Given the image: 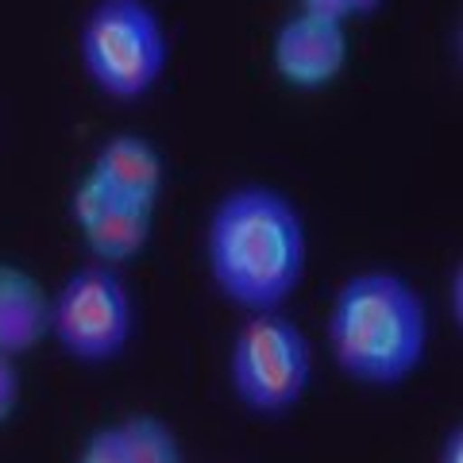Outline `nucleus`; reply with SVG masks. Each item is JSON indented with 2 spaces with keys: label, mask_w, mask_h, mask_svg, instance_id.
I'll return each instance as SVG.
<instances>
[{
  "label": "nucleus",
  "mask_w": 463,
  "mask_h": 463,
  "mask_svg": "<svg viewBox=\"0 0 463 463\" xmlns=\"http://www.w3.org/2000/svg\"><path fill=\"white\" fill-rule=\"evenodd\" d=\"M205 274L224 306L279 313L309 270V228L298 201L279 185L240 182L213 201L201 228Z\"/></svg>",
  "instance_id": "nucleus-1"
},
{
  "label": "nucleus",
  "mask_w": 463,
  "mask_h": 463,
  "mask_svg": "<svg viewBox=\"0 0 463 463\" xmlns=\"http://www.w3.org/2000/svg\"><path fill=\"white\" fill-rule=\"evenodd\" d=\"M429 344V306L402 270H352L328 301V359L359 390H402L421 374Z\"/></svg>",
  "instance_id": "nucleus-2"
},
{
  "label": "nucleus",
  "mask_w": 463,
  "mask_h": 463,
  "mask_svg": "<svg viewBox=\"0 0 463 463\" xmlns=\"http://www.w3.org/2000/svg\"><path fill=\"white\" fill-rule=\"evenodd\" d=\"M170 32L151 0H97L78 27V66L85 81L116 105H136L170 70Z\"/></svg>",
  "instance_id": "nucleus-3"
},
{
  "label": "nucleus",
  "mask_w": 463,
  "mask_h": 463,
  "mask_svg": "<svg viewBox=\"0 0 463 463\" xmlns=\"http://www.w3.org/2000/svg\"><path fill=\"white\" fill-rule=\"evenodd\" d=\"M313 371V344L286 309L248 313L228 340V394L259 421H282L294 413L309 398Z\"/></svg>",
  "instance_id": "nucleus-4"
},
{
  "label": "nucleus",
  "mask_w": 463,
  "mask_h": 463,
  "mask_svg": "<svg viewBox=\"0 0 463 463\" xmlns=\"http://www.w3.org/2000/svg\"><path fill=\"white\" fill-rule=\"evenodd\" d=\"M136 332L139 309L124 270L90 259L51 289V340L74 367L100 371L120 364Z\"/></svg>",
  "instance_id": "nucleus-5"
},
{
  "label": "nucleus",
  "mask_w": 463,
  "mask_h": 463,
  "mask_svg": "<svg viewBox=\"0 0 463 463\" xmlns=\"http://www.w3.org/2000/svg\"><path fill=\"white\" fill-rule=\"evenodd\" d=\"M66 216L81 236L93 263L124 270L128 263L143 259L155 240V209L132 205V201L109 194L93 174H78L74 190L66 201Z\"/></svg>",
  "instance_id": "nucleus-6"
},
{
  "label": "nucleus",
  "mask_w": 463,
  "mask_h": 463,
  "mask_svg": "<svg viewBox=\"0 0 463 463\" xmlns=\"http://www.w3.org/2000/svg\"><path fill=\"white\" fill-rule=\"evenodd\" d=\"M347 62H352V27L347 24L309 16V12H289L274 27L270 70L286 90L325 93L344 78Z\"/></svg>",
  "instance_id": "nucleus-7"
},
{
  "label": "nucleus",
  "mask_w": 463,
  "mask_h": 463,
  "mask_svg": "<svg viewBox=\"0 0 463 463\" xmlns=\"http://www.w3.org/2000/svg\"><path fill=\"white\" fill-rule=\"evenodd\" d=\"M85 174H93L109 194L132 201V205L155 209V213H158V201H163L166 182H170V166H166L163 147L143 132L105 136L97 143Z\"/></svg>",
  "instance_id": "nucleus-8"
},
{
  "label": "nucleus",
  "mask_w": 463,
  "mask_h": 463,
  "mask_svg": "<svg viewBox=\"0 0 463 463\" xmlns=\"http://www.w3.org/2000/svg\"><path fill=\"white\" fill-rule=\"evenodd\" d=\"M51 340V289L27 267L0 259V355L24 359Z\"/></svg>",
  "instance_id": "nucleus-9"
},
{
  "label": "nucleus",
  "mask_w": 463,
  "mask_h": 463,
  "mask_svg": "<svg viewBox=\"0 0 463 463\" xmlns=\"http://www.w3.org/2000/svg\"><path fill=\"white\" fill-rule=\"evenodd\" d=\"M116 432H120V448L128 463H185L178 429L151 410L124 413L116 421Z\"/></svg>",
  "instance_id": "nucleus-10"
},
{
  "label": "nucleus",
  "mask_w": 463,
  "mask_h": 463,
  "mask_svg": "<svg viewBox=\"0 0 463 463\" xmlns=\"http://www.w3.org/2000/svg\"><path fill=\"white\" fill-rule=\"evenodd\" d=\"M294 12H309V16H325L336 24H364L374 20L386 8V0H289Z\"/></svg>",
  "instance_id": "nucleus-11"
},
{
  "label": "nucleus",
  "mask_w": 463,
  "mask_h": 463,
  "mask_svg": "<svg viewBox=\"0 0 463 463\" xmlns=\"http://www.w3.org/2000/svg\"><path fill=\"white\" fill-rule=\"evenodd\" d=\"M74 463H128L124 448H120V432H116V421H105V425L85 432Z\"/></svg>",
  "instance_id": "nucleus-12"
},
{
  "label": "nucleus",
  "mask_w": 463,
  "mask_h": 463,
  "mask_svg": "<svg viewBox=\"0 0 463 463\" xmlns=\"http://www.w3.org/2000/svg\"><path fill=\"white\" fill-rule=\"evenodd\" d=\"M24 402V374H20V359L0 355V429L12 425V417L20 413Z\"/></svg>",
  "instance_id": "nucleus-13"
},
{
  "label": "nucleus",
  "mask_w": 463,
  "mask_h": 463,
  "mask_svg": "<svg viewBox=\"0 0 463 463\" xmlns=\"http://www.w3.org/2000/svg\"><path fill=\"white\" fill-rule=\"evenodd\" d=\"M432 463H463V425H452L437 444Z\"/></svg>",
  "instance_id": "nucleus-14"
},
{
  "label": "nucleus",
  "mask_w": 463,
  "mask_h": 463,
  "mask_svg": "<svg viewBox=\"0 0 463 463\" xmlns=\"http://www.w3.org/2000/svg\"><path fill=\"white\" fill-rule=\"evenodd\" d=\"M448 294H452V321H463V270L452 267V279H448Z\"/></svg>",
  "instance_id": "nucleus-15"
}]
</instances>
